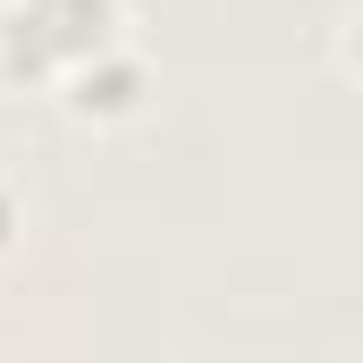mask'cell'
Masks as SVG:
<instances>
[{"instance_id":"cell-3","label":"cell","mask_w":363,"mask_h":363,"mask_svg":"<svg viewBox=\"0 0 363 363\" xmlns=\"http://www.w3.org/2000/svg\"><path fill=\"white\" fill-rule=\"evenodd\" d=\"M338 60H347V77H363V9L338 17Z\"/></svg>"},{"instance_id":"cell-1","label":"cell","mask_w":363,"mask_h":363,"mask_svg":"<svg viewBox=\"0 0 363 363\" xmlns=\"http://www.w3.org/2000/svg\"><path fill=\"white\" fill-rule=\"evenodd\" d=\"M127 43V0H0V85L51 93Z\"/></svg>"},{"instance_id":"cell-4","label":"cell","mask_w":363,"mask_h":363,"mask_svg":"<svg viewBox=\"0 0 363 363\" xmlns=\"http://www.w3.org/2000/svg\"><path fill=\"white\" fill-rule=\"evenodd\" d=\"M17 228H26V194H17V186L0 178V254L17 245Z\"/></svg>"},{"instance_id":"cell-2","label":"cell","mask_w":363,"mask_h":363,"mask_svg":"<svg viewBox=\"0 0 363 363\" xmlns=\"http://www.w3.org/2000/svg\"><path fill=\"white\" fill-rule=\"evenodd\" d=\"M152 93H161V77H152L144 43L127 34L118 51H101L93 68H77V77L60 85V110H68L77 127H135V118L152 110Z\"/></svg>"}]
</instances>
